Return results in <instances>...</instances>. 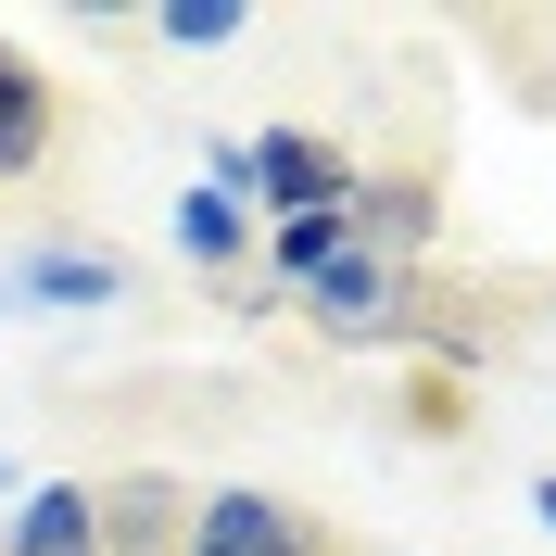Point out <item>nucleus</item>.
Returning <instances> with one entry per match:
<instances>
[{"mask_svg": "<svg viewBox=\"0 0 556 556\" xmlns=\"http://www.w3.org/2000/svg\"><path fill=\"white\" fill-rule=\"evenodd\" d=\"M0 493H13V468H0Z\"/></svg>", "mask_w": 556, "mask_h": 556, "instance_id": "ddd939ff", "label": "nucleus"}, {"mask_svg": "<svg viewBox=\"0 0 556 556\" xmlns=\"http://www.w3.org/2000/svg\"><path fill=\"white\" fill-rule=\"evenodd\" d=\"M367 556H380V544H367Z\"/></svg>", "mask_w": 556, "mask_h": 556, "instance_id": "4468645a", "label": "nucleus"}, {"mask_svg": "<svg viewBox=\"0 0 556 556\" xmlns=\"http://www.w3.org/2000/svg\"><path fill=\"white\" fill-rule=\"evenodd\" d=\"M177 556H367V544H354L329 506L278 493V481H215V493H190Z\"/></svg>", "mask_w": 556, "mask_h": 556, "instance_id": "f257e3e1", "label": "nucleus"}, {"mask_svg": "<svg viewBox=\"0 0 556 556\" xmlns=\"http://www.w3.org/2000/svg\"><path fill=\"white\" fill-rule=\"evenodd\" d=\"M241 26H253L241 0H177V13H152V38H177V51H228Z\"/></svg>", "mask_w": 556, "mask_h": 556, "instance_id": "9b49d317", "label": "nucleus"}, {"mask_svg": "<svg viewBox=\"0 0 556 556\" xmlns=\"http://www.w3.org/2000/svg\"><path fill=\"white\" fill-rule=\"evenodd\" d=\"M177 253H190L203 278H228L253 253V177H241V152H215V165L177 190Z\"/></svg>", "mask_w": 556, "mask_h": 556, "instance_id": "423d86ee", "label": "nucleus"}, {"mask_svg": "<svg viewBox=\"0 0 556 556\" xmlns=\"http://www.w3.org/2000/svg\"><path fill=\"white\" fill-rule=\"evenodd\" d=\"M89 506H102V556H177V531H190L177 468H114V481H89Z\"/></svg>", "mask_w": 556, "mask_h": 556, "instance_id": "39448f33", "label": "nucleus"}, {"mask_svg": "<svg viewBox=\"0 0 556 556\" xmlns=\"http://www.w3.org/2000/svg\"><path fill=\"white\" fill-rule=\"evenodd\" d=\"M342 253H354V203H342V215H278V228H266L278 291H304V278H316V266H342Z\"/></svg>", "mask_w": 556, "mask_h": 556, "instance_id": "9d476101", "label": "nucleus"}, {"mask_svg": "<svg viewBox=\"0 0 556 556\" xmlns=\"http://www.w3.org/2000/svg\"><path fill=\"white\" fill-rule=\"evenodd\" d=\"M405 291H417V266H392V253H367V241H354L342 266H316L291 304H304V329H316V342H405Z\"/></svg>", "mask_w": 556, "mask_h": 556, "instance_id": "f03ea898", "label": "nucleus"}, {"mask_svg": "<svg viewBox=\"0 0 556 556\" xmlns=\"http://www.w3.org/2000/svg\"><path fill=\"white\" fill-rule=\"evenodd\" d=\"M114 291H127V266H114V253H76V241H51V253H13V304H114Z\"/></svg>", "mask_w": 556, "mask_h": 556, "instance_id": "1a4fd4ad", "label": "nucleus"}, {"mask_svg": "<svg viewBox=\"0 0 556 556\" xmlns=\"http://www.w3.org/2000/svg\"><path fill=\"white\" fill-rule=\"evenodd\" d=\"M430 228H443V190H430V177H405V165H367V177H354V241H367V253L417 266Z\"/></svg>", "mask_w": 556, "mask_h": 556, "instance_id": "0eeeda50", "label": "nucleus"}, {"mask_svg": "<svg viewBox=\"0 0 556 556\" xmlns=\"http://www.w3.org/2000/svg\"><path fill=\"white\" fill-rule=\"evenodd\" d=\"M241 177H253L266 215H342L367 165H354L329 127H266V139H241Z\"/></svg>", "mask_w": 556, "mask_h": 556, "instance_id": "7ed1b4c3", "label": "nucleus"}, {"mask_svg": "<svg viewBox=\"0 0 556 556\" xmlns=\"http://www.w3.org/2000/svg\"><path fill=\"white\" fill-rule=\"evenodd\" d=\"M0 556H102V506H89V481H38L26 506H13V531H0Z\"/></svg>", "mask_w": 556, "mask_h": 556, "instance_id": "6e6552de", "label": "nucleus"}, {"mask_svg": "<svg viewBox=\"0 0 556 556\" xmlns=\"http://www.w3.org/2000/svg\"><path fill=\"white\" fill-rule=\"evenodd\" d=\"M51 152H64V76L0 38V190L51 177Z\"/></svg>", "mask_w": 556, "mask_h": 556, "instance_id": "20e7f679", "label": "nucleus"}, {"mask_svg": "<svg viewBox=\"0 0 556 556\" xmlns=\"http://www.w3.org/2000/svg\"><path fill=\"white\" fill-rule=\"evenodd\" d=\"M531 506H544V531H556V468H544V481H531Z\"/></svg>", "mask_w": 556, "mask_h": 556, "instance_id": "f8f14e48", "label": "nucleus"}]
</instances>
